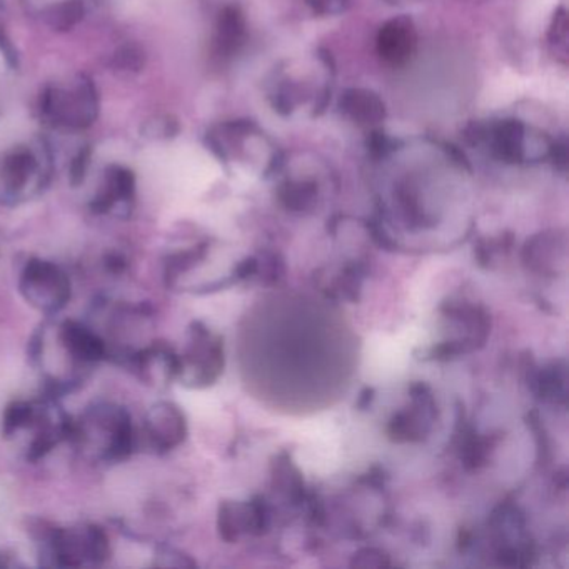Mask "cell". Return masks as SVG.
<instances>
[{
	"mask_svg": "<svg viewBox=\"0 0 569 569\" xmlns=\"http://www.w3.org/2000/svg\"><path fill=\"white\" fill-rule=\"evenodd\" d=\"M71 440L84 447L98 450L99 458L119 463L129 458L136 447V431L126 409L114 404H96L73 421Z\"/></svg>",
	"mask_w": 569,
	"mask_h": 569,
	"instance_id": "obj_1",
	"label": "cell"
},
{
	"mask_svg": "<svg viewBox=\"0 0 569 569\" xmlns=\"http://www.w3.org/2000/svg\"><path fill=\"white\" fill-rule=\"evenodd\" d=\"M18 288L30 306L46 314L64 309L73 294L69 276L58 264L43 260L27 261Z\"/></svg>",
	"mask_w": 569,
	"mask_h": 569,
	"instance_id": "obj_2",
	"label": "cell"
},
{
	"mask_svg": "<svg viewBox=\"0 0 569 569\" xmlns=\"http://www.w3.org/2000/svg\"><path fill=\"white\" fill-rule=\"evenodd\" d=\"M189 332L191 341L185 356H179L180 369L177 378L195 388L211 385L223 372V339L214 336L202 323H194Z\"/></svg>",
	"mask_w": 569,
	"mask_h": 569,
	"instance_id": "obj_3",
	"label": "cell"
},
{
	"mask_svg": "<svg viewBox=\"0 0 569 569\" xmlns=\"http://www.w3.org/2000/svg\"><path fill=\"white\" fill-rule=\"evenodd\" d=\"M42 112L59 126H87L96 119L98 112L94 87L90 83H80L74 92L46 90L42 96Z\"/></svg>",
	"mask_w": 569,
	"mask_h": 569,
	"instance_id": "obj_4",
	"label": "cell"
},
{
	"mask_svg": "<svg viewBox=\"0 0 569 569\" xmlns=\"http://www.w3.org/2000/svg\"><path fill=\"white\" fill-rule=\"evenodd\" d=\"M472 142H486L491 154L506 164H521L527 161V127L519 121L505 119L490 126H472Z\"/></svg>",
	"mask_w": 569,
	"mask_h": 569,
	"instance_id": "obj_5",
	"label": "cell"
},
{
	"mask_svg": "<svg viewBox=\"0 0 569 569\" xmlns=\"http://www.w3.org/2000/svg\"><path fill=\"white\" fill-rule=\"evenodd\" d=\"M413 400L415 406L406 412L397 413L388 426V434L391 440L397 443H406V441H421L428 434L429 425L437 416V406L432 401L429 388L422 382L412 385Z\"/></svg>",
	"mask_w": 569,
	"mask_h": 569,
	"instance_id": "obj_6",
	"label": "cell"
},
{
	"mask_svg": "<svg viewBox=\"0 0 569 569\" xmlns=\"http://www.w3.org/2000/svg\"><path fill=\"white\" fill-rule=\"evenodd\" d=\"M418 46L415 22L407 15L391 18L379 29L376 48L385 64L401 67L412 61Z\"/></svg>",
	"mask_w": 569,
	"mask_h": 569,
	"instance_id": "obj_7",
	"label": "cell"
},
{
	"mask_svg": "<svg viewBox=\"0 0 569 569\" xmlns=\"http://www.w3.org/2000/svg\"><path fill=\"white\" fill-rule=\"evenodd\" d=\"M58 338L65 356L71 357L76 366H92L109 356L104 339L74 319L59 326Z\"/></svg>",
	"mask_w": 569,
	"mask_h": 569,
	"instance_id": "obj_8",
	"label": "cell"
},
{
	"mask_svg": "<svg viewBox=\"0 0 569 569\" xmlns=\"http://www.w3.org/2000/svg\"><path fill=\"white\" fill-rule=\"evenodd\" d=\"M146 426H148L149 441L159 453L174 450L188 437L185 413L173 403H157L152 406Z\"/></svg>",
	"mask_w": 569,
	"mask_h": 569,
	"instance_id": "obj_9",
	"label": "cell"
},
{
	"mask_svg": "<svg viewBox=\"0 0 569 569\" xmlns=\"http://www.w3.org/2000/svg\"><path fill=\"white\" fill-rule=\"evenodd\" d=\"M339 109L347 119L359 126H375L385 119L384 102L369 89L344 90L339 101Z\"/></svg>",
	"mask_w": 569,
	"mask_h": 569,
	"instance_id": "obj_10",
	"label": "cell"
},
{
	"mask_svg": "<svg viewBox=\"0 0 569 569\" xmlns=\"http://www.w3.org/2000/svg\"><path fill=\"white\" fill-rule=\"evenodd\" d=\"M136 194V177L126 167H111L104 188L92 201V211L98 214L111 213L119 204L130 202Z\"/></svg>",
	"mask_w": 569,
	"mask_h": 569,
	"instance_id": "obj_11",
	"label": "cell"
},
{
	"mask_svg": "<svg viewBox=\"0 0 569 569\" xmlns=\"http://www.w3.org/2000/svg\"><path fill=\"white\" fill-rule=\"evenodd\" d=\"M245 36H248V26L241 9L236 5L220 11L216 24V51L223 58H231L238 54L239 49L244 46Z\"/></svg>",
	"mask_w": 569,
	"mask_h": 569,
	"instance_id": "obj_12",
	"label": "cell"
},
{
	"mask_svg": "<svg viewBox=\"0 0 569 569\" xmlns=\"http://www.w3.org/2000/svg\"><path fill=\"white\" fill-rule=\"evenodd\" d=\"M220 538L227 543H236L245 531H251V511L249 505L224 501L219 506V518H217Z\"/></svg>",
	"mask_w": 569,
	"mask_h": 569,
	"instance_id": "obj_13",
	"label": "cell"
},
{
	"mask_svg": "<svg viewBox=\"0 0 569 569\" xmlns=\"http://www.w3.org/2000/svg\"><path fill=\"white\" fill-rule=\"evenodd\" d=\"M278 195L286 210L303 213L316 204L317 186L311 180H288L279 188Z\"/></svg>",
	"mask_w": 569,
	"mask_h": 569,
	"instance_id": "obj_14",
	"label": "cell"
},
{
	"mask_svg": "<svg viewBox=\"0 0 569 569\" xmlns=\"http://www.w3.org/2000/svg\"><path fill=\"white\" fill-rule=\"evenodd\" d=\"M36 170V161L29 152H15L9 155L2 164V182L11 192L26 188L27 180Z\"/></svg>",
	"mask_w": 569,
	"mask_h": 569,
	"instance_id": "obj_15",
	"label": "cell"
},
{
	"mask_svg": "<svg viewBox=\"0 0 569 569\" xmlns=\"http://www.w3.org/2000/svg\"><path fill=\"white\" fill-rule=\"evenodd\" d=\"M275 486H278L279 491L288 493L292 501H301L304 497L303 480L289 459L276 463Z\"/></svg>",
	"mask_w": 569,
	"mask_h": 569,
	"instance_id": "obj_16",
	"label": "cell"
},
{
	"mask_svg": "<svg viewBox=\"0 0 569 569\" xmlns=\"http://www.w3.org/2000/svg\"><path fill=\"white\" fill-rule=\"evenodd\" d=\"M207 249L206 245H198V248L189 249L185 253H177L170 256L166 263V278L167 281L179 278L182 273L194 267L199 261L206 257Z\"/></svg>",
	"mask_w": 569,
	"mask_h": 569,
	"instance_id": "obj_17",
	"label": "cell"
},
{
	"mask_svg": "<svg viewBox=\"0 0 569 569\" xmlns=\"http://www.w3.org/2000/svg\"><path fill=\"white\" fill-rule=\"evenodd\" d=\"M83 15L84 5L80 4V0H67L64 4L52 9L51 14H49V22L55 29L67 30L76 26Z\"/></svg>",
	"mask_w": 569,
	"mask_h": 569,
	"instance_id": "obj_18",
	"label": "cell"
},
{
	"mask_svg": "<svg viewBox=\"0 0 569 569\" xmlns=\"http://www.w3.org/2000/svg\"><path fill=\"white\" fill-rule=\"evenodd\" d=\"M390 565V558L385 556V553L372 548L361 549L354 555L353 562H351V566H359V568H384Z\"/></svg>",
	"mask_w": 569,
	"mask_h": 569,
	"instance_id": "obj_19",
	"label": "cell"
},
{
	"mask_svg": "<svg viewBox=\"0 0 569 569\" xmlns=\"http://www.w3.org/2000/svg\"><path fill=\"white\" fill-rule=\"evenodd\" d=\"M116 65L121 69L139 71L144 65V54L136 46H126L117 52Z\"/></svg>",
	"mask_w": 569,
	"mask_h": 569,
	"instance_id": "obj_20",
	"label": "cell"
},
{
	"mask_svg": "<svg viewBox=\"0 0 569 569\" xmlns=\"http://www.w3.org/2000/svg\"><path fill=\"white\" fill-rule=\"evenodd\" d=\"M307 5L319 15H338L346 11L350 0H307Z\"/></svg>",
	"mask_w": 569,
	"mask_h": 569,
	"instance_id": "obj_21",
	"label": "cell"
},
{
	"mask_svg": "<svg viewBox=\"0 0 569 569\" xmlns=\"http://www.w3.org/2000/svg\"><path fill=\"white\" fill-rule=\"evenodd\" d=\"M89 151H84L74 159L73 166H71V179H73L74 186L79 185L80 180H84L87 167H89Z\"/></svg>",
	"mask_w": 569,
	"mask_h": 569,
	"instance_id": "obj_22",
	"label": "cell"
},
{
	"mask_svg": "<svg viewBox=\"0 0 569 569\" xmlns=\"http://www.w3.org/2000/svg\"><path fill=\"white\" fill-rule=\"evenodd\" d=\"M368 148L371 154L381 157V155H385L391 151V141L385 138L382 132H372L371 138H369Z\"/></svg>",
	"mask_w": 569,
	"mask_h": 569,
	"instance_id": "obj_23",
	"label": "cell"
},
{
	"mask_svg": "<svg viewBox=\"0 0 569 569\" xmlns=\"http://www.w3.org/2000/svg\"><path fill=\"white\" fill-rule=\"evenodd\" d=\"M257 269H260V264L254 257H248V260L242 261L238 267H236L235 276L238 279L251 278V276L256 275Z\"/></svg>",
	"mask_w": 569,
	"mask_h": 569,
	"instance_id": "obj_24",
	"label": "cell"
},
{
	"mask_svg": "<svg viewBox=\"0 0 569 569\" xmlns=\"http://www.w3.org/2000/svg\"><path fill=\"white\" fill-rule=\"evenodd\" d=\"M372 400H375V390H372V388H366V390L361 393L357 407H359V409H366V407H369V404L372 403Z\"/></svg>",
	"mask_w": 569,
	"mask_h": 569,
	"instance_id": "obj_25",
	"label": "cell"
}]
</instances>
